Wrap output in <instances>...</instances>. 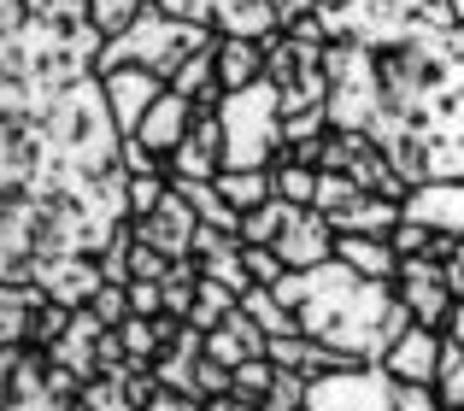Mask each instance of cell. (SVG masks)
Segmentation results:
<instances>
[{
	"mask_svg": "<svg viewBox=\"0 0 464 411\" xmlns=\"http://www.w3.org/2000/svg\"><path fill=\"white\" fill-rule=\"evenodd\" d=\"M153 6H165L170 18L206 24L212 35H253V42H265V35L283 30L271 0H153Z\"/></svg>",
	"mask_w": 464,
	"mask_h": 411,
	"instance_id": "52a82bcc",
	"label": "cell"
},
{
	"mask_svg": "<svg viewBox=\"0 0 464 411\" xmlns=\"http://www.w3.org/2000/svg\"><path fill=\"white\" fill-rule=\"evenodd\" d=\"M170 271V259L159 247H148V241H130V282H136V276H148V282H159V276Z\"/></svg>",
	"mask_w": 464,
	"mask_h": 411,
	"instance_id": "74e56055",
	"label": "cell"
},
{
	"mask_svg": "<svg viewBox=\"0 0 464 411\" xmlns=\"http://www.w3.org/2000/svg\"><path fill=\"white\" fill-rule=\"evenodd\" d=\"M130 311H136V318H159V311H165V288L148 282V276H136V282H130Z\"/></svg>",
	"mask_w": 464,
	"mask_h": 411,
	"instance_id": "f35d334b",
	"label": "cell"
},
{
	"mask_svg": "<svg viewBox=\"0 0 464 411\" xmlns=\"http://www.w3.org/2000/svg\"><path fill=\"white\" fill-rule=\"evenodd\" d=\"M194 388H200V400H218V394H229V365L212 353H200V365H194Z\"/></svg>",
	"mask_w": 464,
	"mask_h": 411,
	"instance_id": "8d00e7d4",
	"label": "cell"
},
{
	"mask_svg": "<svg viewBox=\"0 0 464 411\" xmlns=\"http://www.w3.org/2000/svg\"><path fill=\"white\" fill-rule=\"evenodd\" d=\"M335 224H329L317 206H300L295 217H288V229H283V241H276V253H283V264L288 271H312V264H329L335 259Z\"/></svg>",
	"mask_w": 464,
	"mask_h": 411,
	"instance_id": "4fadbf2b",
	"label": "cell"
},
{
	"mask_svg": "<svg viewBox=\"0 0 464 411\" xmlns=\"http://www.w3.org/2000/svg\"><path fill=\"white\" fill-rule=\"evenodd\" d=\"M35 300H47L42 282H6L0 276V347H24V323H30Z\"/></svg>",
	"mask_w": 464,
	"mask_h": 411,
	"instance_id": "44dd1931",
	"label": "cell"
},
{
	"mask_svg": "<svg viewBox=\"0 0 464 411\" xmlns=\"http://www.w3.org/2000/svg\"><path fill=\"white\" fill-rule=\"evenodd\" d=\"M271 377H276L271 353H259V358H241V365L229 370V394H241V400L265 406V394H271Z\"/></svg>",
	"mask_w": 464,
	"mask_h": 411,
	"instance_id": "83f0119b",
	"label": "cell"
},
{
	"mask_svg": "<svg viewBox=\"0 0 464 411\" xmlns=\"http://www.w3.org/2000/svg\"><path fill=\"white\" fill-rule=\"evenodd\" d=\"M218 171H224V118H218V106H194L188 136L170 153V177L206 183V177H218Z\"/></svg>",
	"mask_w": 464,
	"mask_h": 411,
	"instance_id": "7c38bea8",
	"label": "cell"
},
{
	"mask_svg": "<svg viewBox=\"0 0 464 411\" xmlns=\"http://www.w3.org/2000/svg\"><path fill=\"white\" fill-rule=\"evenodd\" d=\"M89 0H42L0 30V276L101 253L130 224L124 136L106 112Z\"/></svg>",
	"mask_w": 464,
	"mask_h": 411,
	"instance_id": "6da1fadb",
	"label": "cell"
},
{
	"mask_svg": "<svg viewBox=\"0 0 464 411\" xmlns=\"http://www.w3.org/2000/svg\"><path fill=\"white\" fill-rule=\"evenodd\" d=\"M89 411H141L136 400H130V388H124V377H94V382H82V394H77Z\"/></svg>",
	"mask_w": 464,
	"mask_h": 411,
	"instance_id": "d6a6232c",
	"label": "cell"
},
{
	"mask_svg": "<svg viewBox=\"0 0 464 411\" xmlns=\"http://www.w3.org/2000/svg\"><path fill=\"white\" fill-rule=\"evenodd\" d=\"M241 253H247V271H253V282H259V288H276L288 276V264H283V253H276V247H247V241H241Z\"/></svg>",
	"mask_w": 464,
	"mask_h": 411,
	"instance_id": "d590c367",
	"label": "cell"
},
{
	"mask_svg": "<svg viewBox=\"0 0 464 411\" xmlns=\"http://www.w3.org/2000/svg\"><path fill=\"white\" fill-rule=\"evenodd\" d=\"M218 82L224 89H247V82L265 77V42H253V35H218Z\"/></svg>",
	"mask_w": 464,
	"mask_h": 411,
	"instance_id": "d6986e66",
	"label": "cell"
},
{
	"mask_svg": "<svg viewBox=\"0 0 464 411\" xmlns=\"http://www.w3.org/2000/svg\"><path fill=\"white\" fill-rule=\"evenodd\" d=\"M212 42H218V35L206 30V24L170 18L165 6H153V0H148V12H141V18L130 24L124 35H106V42H101V59H94V71L148 65L153 77H165V89H170V77H177V71L188 65L200 47H212Z\"/></svg>",
	"mask_w": 464,
	"mask_h": 411,
	"instance_id": "277c9868",
	"label": "cell"
},
{
	"mask_svg": "<svg viewBox=\"0 0 464 411\" xmlns=\"http://www.w3.org/2000/svg\"><path fill=\"white\" fill-rule=\"evenodd\" d=\"M400 200H388V195H347L329 212V224H335V235H394V224H400Z\"/></svg>",
	"mask_w": 464,
	"mask_h": 411,
	"instance_id": "2e32d148",
	"label": "cell"
},
{
	"mask_svg": "<svg viewBox=\"0 0 464 411\" xmlns=\"http://www.w3.org/2000/svg\"><path fill=\"white\" fill-rule=\"evenodd\" d=\"M394 294H400V306H406V318L423 323V330H447V318H453V306H459V294L441 276V259H430V253H423V259H400Z\"/></svg>",
	"mask_w": 464,
	"mask_h": 411,
	"instance_id": "ba28073f",
	"label": "cell"
},
{
	"mask_svg": "<svg viewBox=\"0 0 464 411\" xmlns=\"http://www.w3.org/2000/svg\"><path fill=\"white\" fill-rule=\"evenodd\" d=\"M65 411H89V406H82V400H71V406H65Z\"/></svg>",
	"mask_w": 464,
	"mask_h": 411,
	"instance_id": "ee69618b",
	"label": "cell"
},
{
	"mask_svg": "<svg viewBox=\"0 0 464 411\" xmlns=\"http://www.w3.org/2000/svg\"><path fill=\"white\" fill-rule=\"evenodd\" d=\"M130 229H136V241L159 247L165 259H188V253H194V235H200V212H194V206L177 195V183H170L165 206L148 212V217H130Z\"/></svg>",
	"mask_w": 464,
	"mask_h": 411,
	"instance_id": "8fae6325",
	"label": "cell"
},
{
	"mask_svg": "<svg viewBox=\"0 0 464 411\" xmlns=\"http://www.w3.org/2000/svg\"><path fill=\"white\" fill-rule=\"evenodd\" d=\"M295 212H300L295 200L271 195L265 206H253V212H241V241H247V247H276V241H283V229H288V217H295Z\"/></svg>",
	"mask_w": 464,
	"mask_h": 411,
	"instance_id": "603a6c76",
	"label": "cell"
},
{
	"mask_svg": "<svg viewBox=\"0 0 464 411\" xmlns=\"http://www.w3.org/2000/svg\"><path fill=\"white\" fill-rule=\"evenodd\" d=\"M329 124L364 129L411 188L464 177V18L453 0H317Z\"/></svg>",
	"mask_w": 464,
	"mask_h": 411,
	"instance_id": "7a4b0ae2",
	"label": "cell"
},
{
	"mask_svg": "<svg viewBox=\"0 0 464 411\" xmlns=\"http://www.w3.org/2000/svg\"><path fill=\"white\" fill-rule=\"evenodd\" d=\"M141 12H148V0H89V18L101 35H124Z\"/></svg>",
	"mask_w": 464,
	"mask_h": 411,
	"instance_id": "4dcf8cb0",
	"label": "cell"
},
{
	"mask_svg": "<svg viewBox=\"0 0 464 411\" xmlns=\"http://www.w3.org/2000/svg\"><path fill=\"white\" fill-rule=\"evenodd\" d=\"M170 183H177V195L188 200L194 212H200V224L224 229V235H241V212H236V206H229L224 195H218V183H212V177H206V183H188V177H170Z\"/></svg>",
	"mask_w": 464,
	"mask_h": 411,
	"instance_id": "7402d4cb",
	"label": "cell"
},
{
	"mask_svg": "<svg viewBox=\"0 0 464 411\" xmlns=\"http://www.w3.org/2000/svg\"><path fill=\"white\" fill-rule=\"evenodd\" d=\"M306 411H441V400L435 388H411V382L388 377L382 365H353L335 377H317Z\"/></svg>",
	"mask_w": 464,
	"mask_h": 411,
	"instance_id": "8992f818",
	"label": "cell"
},
{
	"mask_svg": "<svg viewBox=\"0 0 464 411\" xmlns=\"http://www.w3.org/2000/svg\"><path fill=\"white\" fill-rule=\"evenodd\" d=\"M188 124H194V100H188V94H177V89H165V94H159V100L148 106V118H141L136 141H141V148H153L159 159L170 165V153L182 148Z\"/></svg>",
	"mask_w": 464,
	"mask_h": 411,
	"instance_id": "9a60e30c",
	"label": "cell"
},
{
	"mask_svg": "<svg viewBox=\"0 0 464 411\" xmlns=\"http://www.w3.org/2000/svg\"><path fill=\"white\" fill-rule=\"evenodd\" d=\"M306 394H312V382L300 377V370H283V365H276L271 394H265L259 411H306Z\"/></svg>",
	"mask_w": 464,
	"mask_h": 411,
	"instance_id": "1f68e13d",
	"label": "cell"
},
{
	"mask_svg": "<svg viewBox=\"0 0 464 411\" xmlns=\"http://www.w3.org/2000/svg\"><path fill=\"white\" fill-rule=\"evenodd\" d=\"M265 347H271V335H265L259 323H253V311H247V306H236V311H229V323H218V330L206 335V353L224 358L229 370H236L241 358H259Z\"/></svg>",
	"mask_w": 464,
	"mask_h": 411,
	"instance_id": "e0dca14e",
	"label": "cell"
},
{
	"mask_svg": "<svg viewBox=\"0 0 464 411\" xmlns=\"http://www.w3.org/2000/svg\"><path fill=\"white\" fill-rule=\"evenodd\" d=\"M335 259L353 264L359 276H376V282H394V276H400V253H394L388 235H341Z\"/></svg>",
	"mask_w": 464,
	"mask_h": 411,
	"instance_id": "ac0fdd59",
	"label": "cell"
},
{
	"mask_svg": "<svg viewBox=\"0 0 464 411\" xmlns=\"http://www.w3.org/2000/svg\"><path fill=\"white\" fill-rule=\"evenodd\" d=\"M276 300L295 306V318H300L306 335L341 347V353H353V358H364V365H376V358L394 347V335L411 323L406 306H400V294H394V282L359 276L341 259L312 264V271H288L283 282H276Z\"/></svg>",
	"mask_w": 464,
	"mask_h": 411,
	"instance_id": "3957f363",
	"label": "cell"
},
{
	"mask_svg": "<svg viewBox=\"0 0 464 411\" xmlns=\"http://www.w3.org/2000/svg\"><path fill=\"white\" fill-rule=\"evenodd\" d=\"M447 341H453V347H464V300H459V306H453V318H447Z\"/></svg>",
	"mask_w": 464,
	"mask_h": 411,
	"instance_id": "7bdbcfd3",
	"label": "cell"
},
{
	"mask_svg": "<svg viewBox=\"0 0 464 411\" xmlns=\"http://www.w3.org/2000/svg\"><path fill=\"white\" fill-rule=\"evenodd\" d=\"M400 212L418 217V224H430L435 235H459L464 241V177H435V183H418L406 200H400Z\"/></svg>",
	"mask_w": 464,
	"mask_h": 411,
	"instance_id": "5bb4252c",
	"label": "cell"
},
{
	"mask_svg": "<svg viewBox=\"0 0 464 411\" xmlns=\"http://www.w3.org/2000/svg\"><path fill=\"white\" fill-rule=\"evenodd\" d=\"M71 318H77V306H65V300H53V294L35 300V306H30V323H24V347H42V353H47V347L71 330Z\"/></svg>",
	"mask_w": 464,
	"mask_h": 411,
	"instance_id": "d4e9b609",
	"label": "cell"
},
{
	"mask_svg": "<svg viewBox=\"0 0 464 411\" xmlns=\"http://www.w3.org/2000/svg\"><path fill=\"white\" fill-rule=\"evenodd\" d=\"M200 276H212V282L247 294V288H253V271H247V253H241V235H224L212 253H200Z\"/></svg>",
	"mask_w": 464,
	"mask_h": 411,
	"instance_id": "cb8c5ba5",
	"label": "cell"
},
{
	"mask_svg": "<svg viewBox=\"0 0 464 411\" xmlns=\"http://www.w3.org/2000/svg\"><path fill=\"white\" fill-rule=\"evenodd\" d=\"M165 195H170V177H165V171H136V177L124 183L130 217H148V212H159V206H165Z\"/></svg>",
	"mask_w": 464,
	"mask_h": 411,
	"instance_id": "f546056e",
	"label": "cell"
},
{
	"mask_svg": "<svg viewBox=\"0 0 464 411\" xmlns=\"http://www.w3.org/2000/svg\"><path fill=\"white\" fill-rule=\"evenodd\" d=\"M453 6H459V18H464V0H453Z\"/></svg>",
	"mask_w": 464,
	"mask_h": 411,
	"instance_id": "f6af8a7d",
	"label": "cell"
},
{
	"mask_svg": "<svg viewBox=\"0 0 464 411\" xmlns=\"http://www.w3.org/2000/svg\"><path fill=\"white\" fill-rule=\"evenodd\" d=\"M101 89H106V112H112L118 136H136L148 106L165 94V77H153L148 65H118V71H101Z\"/></svg>",
	"mask_w": 464,
	"mask_h": 411,
	"instance_id": "30bf717a",
	"label": "cell"
},
{
	"mask_svg": "<svg viewBox=\"0 0 464 411\" xmlns=\"http://www.w3.org/2000/svg\"><path fill=\"white\" fill-rule=\"evenodd\" d=\"M276 195L295 200V206H312L317 200V165H300V159H276Z\"/></svg>",
	"mask_w": 464,
	"mask_h": 411,
	"instance_id": "f1b7e54d",
	"label": "cell"
},
{
	"mask_svg": "<svg viewBox=\"0 0 464 411\" xmlns=\"http://www.w3.org/2000/svg\"><path fill=\"white\" fill-rule=\"evenodd\" d=\"M241 306V294L236 288H224V282H212V276H200V288H194V311H188V323L200 335H212L218 323H229V311Z\"/></svg>",
	"mask_w": 464,
	"mask_h": 411,
	"instance_id": "484cf974",
	"label": "cell"
},
{
	"mask_svg": "<svg viewBox=\"0 0 464 411\" xmlns=\"http://www.w3.org/2000/svg\"><path fill=\"white\" fill-rule=\"evenodd\" d=\"M271 6H276L283 24H295V18H306V12H317V0H271Z\"/></svg>",
	"mask_w": 464,
	"mask_h": 411,
	"instance_id": "60d3db41",
	"label": "cell"
},
{
	"mask_svg": "<svg viewBox=\"0 0 464 411\" xmlns=\"http://www.w3.org/2000/svg\"><path fill=\"white\" fill-rule=\"evenodd\" d=\"M218 118H224V165L283 159V94H276L271 77L247 82V89H224Z\"/></svg>",
	"mask_w": 464,
	"mask_h": 411,
	"instance_id": "5b68a950",
	"label": "cell"
},
{
	"mask_svg": "<svg viewBox=\"0 0 464 411\" xmlns=\"http://www.w3.org/2000/svg\"><path fill=\"white\" fill-rule=\"evenodd\" d=\"M212 183H218V195L236 206V212H253V206H265L276 195V171L271 165H224Z\"/></svg>",
	"mask_w": 464,
	"mask_h": 411,
	"instance_id": "ffe728a7",
	"label": "cell"
},
{
	"mask_svg": "<svg viewBox=\"0 0 464 411\" xmlns=\"http://www.w3.org/2000/svg\"><path fill=\"white\" fill-rule=\"evenodd\" d=\"M441 353H447V335H441V330L406 323V330L394 335V347H388L376 365H382L388 377L411 382V388H435V377H441Z\"/></svg>",
	"mask_w": 464,
	"mask_h": 411,
	"instance_id": "9c48e42d",
	"label": "cell"
},
{
	"mask_svg": "<svg viewBox=\"0 0 464 411\" xmlns=\"http://www.w3.org/2000/svg\"><path fill=\"white\" fill-rule=\"evenodd\" d=\"M241 306L253 311V323H259L265 335H295L300 330L295 306H283V300H276V288H259V282H253L247 294H241Z\"/></svg>",
	"mask_w": 464,
	"mask_h": 411,
	"instance_id": "4316f807",
	"label": "cell"
},
{
	"mask_svg": "<svg viewBox=\"0 0 464 411\" xmlns=\"http://www.w3.org/2000/svg\"><path fill=\"white\" fill-rule=\"evenodd\" d=\"M148 411H200V400H194V394H177V388H159L148 400Z\"/></svg>",
	"mask_w": 464,
	"mask_h": 411,
	"instance_id": "ab89813d",
	"label": "cell"
},
{
	"mask_svg": "<svg viewBox=\"0 0 464 411\" xmlns=\"http://www.w3.org/2000/svg\"><path fill=\"white\" fill-rule=\"evenodd\" d=\"M435 400H441V406H459V411H464V347H453V341H447V353H441Z\"/></svg>",
	"mask_w": 464,
	"mask_h": 411,
	"instance_id": "836d02e7",
	"label": "cell"
},
{
	"mask_svg": "<svg viewBox=\"0 0 464 411\" xmlns=\"http://www.w3.org/2000/svg\"><path fill=\"white\" fill-rule=\"evenodd\" d=\"M89 311L106 323V330H118V323L130 318V288L124 282H101V288H94V300H89Z\"/></svg>",
	"mask_w": 464,
	"mask_h": 411,
	"instance_id": "e575fe53",
	"label": "cell"
},
{
	"mask_svg": "<svg viewBox=\"0 0 464 411\" xmlns=\"http://www.w3.org/2000/svg\"><path fill=\"white\" fill-rule=\"evenodd\" d=\"M200 411H259V406L241 400V394H218V400H200Z\"/></svg>",
	"mask_w": 464,
	"mask_h": 411,
	"instance_id": "b9f144b4",
	"label": "cell"
}]
</instances>
